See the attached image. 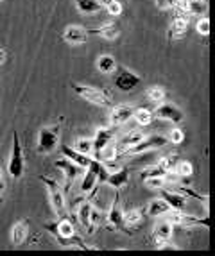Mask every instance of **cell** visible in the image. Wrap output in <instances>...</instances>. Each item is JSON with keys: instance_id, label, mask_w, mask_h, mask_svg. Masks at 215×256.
Returning a JSON list of instances; mask_svg holds the SVG:
<instances>
[{"instance_id": "6da1fadb", "label": "cell", "mask_w": 215, "mask_h": 256, "mask_svg": "<svg viewBox=\"0 0 215 256\" xmlns=\"http://www.w3.org/2000/svg\"><path fill=\"white\" fill-rule=\"evenodd\" d=\"M43 228H45L50 235L56 236V240L63 246V248H68L70 242H74V244H78L76 249L81 248L82 251H92V248H88V246H86V244L78 236V233H76V226H74V222L70 220L68 215H66V217H60L56 222H47Z\"/></svg>"}, {"instance_id": "7a4b0ae2", "label": "cell", "mask_w": 215, "mask_h": 256, "mask_svg": "<svg viewBox=\"0 0 215 256\" xmlns=\"http://www.w3.org/2000/svg\"><path fill=\"white\" fill-rule=\"evenodd\" d=\"M40 181H42L45 186H47V192H48V201H50V206L54 210V214L56 217H66L68 215V202H66V196L64 192L61 190V186L56 183V181L48 178V176H40Z\"/></svg>"}, {"instance_id": "3957f363", "label": "cell", "mask_w": 215, "mask_h": 256, "mask_svg": "<svg viewBox=\"0 0 215 256\" xmlns=\"http://www.w3.org/2000/svg\"><path fill=\"white\" fill-rule=\"evenodd\" d=\"M70 88L74 90V94H78L81 98L88 100V102L95 104V106L100 108H110L113 104L112 95L108 92L100 90V88H95V86H86V84H78V82H72Z\"/></svg>"}, {"instance_id": "277c9868", "label": "cell", "mask_w": 215, "mask_h": 256, "mask_svg": "<svg viewBox=\"0 0 215 256\" xmlns=\"http://www.w3.org/2000/svg\"><path fill=\"white\" fill-rule=\"evenodd\" d=\"M24 170H26V156H24L18 132L13 131V150H11V158H9L8 163V172L13 180H20L24 176Z\"/></svg>"}, {"instance_id": "5b68a950", "label": "cell", "mask_w": 215, "mask_h": 256, "mask_svg": "<svg viewBox=\"0 0 215 256\" xmlns=\"http://www.w3.org/2000/svg\"><path fill=\"white\" fill-rule=\"evenodd\" d=\"M168 144V140L165 136H160V134H152V136H144L142 140L134 144L133 147H129L128 150L120 154L122 158H129V156H136V154H146L149 150L162 149Z\"/></svg>"}, {"instance_id": "8992f818", "label": "cell", "mask_w": 215, "mask_h": 256, "mask_svg": "<svg viewBox=\"0 0 215 256\" xmlns=\"http://www.w3.org/2000/svg\"><path fill=\"white\" fill-rule=\"evenodd\" d=\"M60 126H47L42 128L38 132V149L40 154H50L60 144Z\"/></svg>"}, {"instance_id": "52a82bcc", "label": "cell", "mask_w": 215, "mask_h": 256, "mask_svg": "<svg viewBox=\"0 0 215 256\" xmlns=\"http://www.w3.org/2000/svg\"><path fill=\"white\" fill-rule=\"evenodd\" d=\"M165 218L168 222H172L174 226H181V228H208L210 226V218H199L196 215H188L185 212H178V210H170L168 214H165Z\"/></svg>"}, {"instance_id": "ba28073f", "label": "cell", "mask_w": 215, "mask_h": 256, "mask_svg": "<svg viewBox=\"0 0 215 256\" xmlns=\"http://www.w3.org/2000/svg\"><path fill=\"white\" fill-rule=\"evenodd\" d=\"M108 228L112 231H124V233L129 235V231L126 230V226H124V210H122V201H120L118 190H116L112 206L108 210Z\"/></svg>"}, {"instance_id": "9c48e42d", "label": "cell", "mask_w": 215, "mask_h": 256, "mask_svg": "<svg viewBox=\"0 0 215 256\" xmlns=\"http://www.w3.org/2000/svg\"><path fill=\"white\" fill-rule=\"evenodd\" d=\"M54 165L60 168L61 172H63L64 176V196L68 194V190L72 188V184L76 183V181L79 180L82 176V172H84V168H81V166H78L76 163H72L70 160H58Z\"/></svg>"}, {"instance_id": "30bf717a", "label": "cell", "mask_w": 215, "mask_h": 256, "mask_svg": "<svg viewBox=\"0 0 215 256\" xmlns=\"http://www.w3.org/2000/svg\"><path fill=\"white\" fill-rule=\"evenodd\" d=\"M154 116L160 120H167V122H172V124H181L183 120H185V115H183V111L180 110L178 106L170 102H162L154 111Z\"/></svg>"}, {"instance_id": "8fae6325", "label": "cell", "mask_w": 215, "mask_h": 256, "mask_svg": "<svg viewBox=\"0 0 215 256\" xmlns=\"http://www.w3.org/2000/svg\"><path fill=\"white\" fill-rule=\"evenodd\" d=\"M140 82H142V77L131 72L129 68H120L118 76L115 77V86L120 92H133Z\"/></svg>"}, {"instance_id": "7c38bea8", "label": "cell", "mask_w": 215, "mask_h": 256, "mask_svg": "<svg viewBox=\"0 0 215 256\" xmlns=\"http://www.w3.org/2000/svg\"><path fill=\"white\" fill-rule=\"evenodd\" d=\"M133 111H134V108L129 106V104L115 106L112 110V113H110V124H112L113 128H120V126H124L126 122H129V120L133 118Z\"/></svg>"}, {"instance_id": "4fadbf2b", "label": "cell", "mask_w": 215, "mask_h": 256, "mask_svg": "<svg viewBox=\"0 0 215 256\" xmlns=\"http://www.w3.org/2000/svg\"><path fill=\"white\" fill-rule=\"evenodd\" d=\"M92 206H94V202H92L90 199H84V201L79 204L78 212H76V218H78V222L81 224V228L88 235H94V231H95V228L92 226V220H90Z\"/></svg>"}, {"instance_id": "5bb4252c", "label": "cell", "mask_w": 215, "mask_h": 256, "mask_svg": "<svg viewBox=\"0 0 215 256\" xmlns=\"http://www.w3.org/2000/svg\"><path fill=\"white\" fill-rule=\"evenodd\" d=\"M162 199L170 206V210H178V212H185L186 208V199L183 194L176 192V190H167V188H162Z\"/></svg>"}, {"instance_id": "9a60e30c", "label": "cell", "mask_w": 215, "mask_h": 256, "mask_svg": "<svg viewBox=\"0 0 215 256\" xmlns=\"http://www.w3.org/2000/svg\"><path fill=\"white\" fill-rule=\"evenodd\" d=\"M115 131L116 129L113 128V126H110V128H99L97 131H95V136H94V154L99 152L102 147H106L110 142L115 140Z\"/></svg>"}, {"instance_id": "2e32d148", "label": "cell", "mask_w": 215, "mask_h": 256, "mask_svg": "<svg viewBox=\"0 0 215 256\" xmlns=\"http://www.w3.org/2000/svg\"><path fill=\"white\" fill-rule=\"evenodd\" d=\"M63 40L70 45H82L88 40V30L81 26H68L63 32Z\"/></svg>"}, {"instance_id": "e0dca14e", "label": "cell", "mask_w": 215, "mask_h": 256, "mask_svg": "<svg viewBox=\"0 0 215 256\" xmlns=\"http://www.w3.org/2000/svg\"><path fill=\"white\" fill-rule=\"evenodd\" d=\"M88 34H97V36H100V38L108 40V42H113V40H116L120 36V27H118V24H115V22H106L99 29H90Z\"/></svg>"}, {"instance_id": "ac0fdd59", "label": "cell", "mask_w": 215, "mask_h": 256, "mask_svg": "<svg viewBox=\"0 0 215 256\" xmlns=\"http://www.w3.org/2000/svg\"><path fill=\"white\" fill-rule=\"evenodd\" d=\"M61 154H63L66 160H70L72 163H76L78 166H81V168H86V166L90 165V162H92L90 156L81 154L79 150H76L74 147H70V146H61Z\"/></svg>"}, {"instance_id": "d6986e66", "label": "cell", "mask_w": 215, "mask_h": 256, "mask_svg": "<svg viewBox=\"0 0 215 256\" xmlns=\"http://www.w3.org/2000/svg\"><path fill=\"white\" fill-rule=\"evenodd\" d=\"M27 233H29V220H27V218H22V220H18L16 224H14L13 230H11V242H13L14 246H22V244L26 242Z\"/></svg>"}, {"instance_id": "ffe728a7", "label": "cell", "mask_w": 215, "mask_h": 256, "mask_svg": "<svg viewBox=\"0 0 215 256\" xmlns=\"http://www.w3.org/2000/svg\"><path fill=\"white\" fill-rule=\"evenodd\" d=\"M172 228H174V224H172V222H168L167 218L160 220L158 224L154 226V230H152V238H154V242L160 244V242H164V240H170Z\"/></svg>"}, {"instance_id": "44dd1931", "label": "cell", "mask_w": 215, "mask_h": 256, "mask_svg": "<svg viewBox=\"0 0 215 256\" xmlns=\"http://www.w3.org/2000/svg\"><path fill=\"white\" fill-rule=\"evenodd\" d=\"M188 20L190 18L183 16H174L170 29H168V40H181L186 34V29H188Z\"/></svg>"}, {"instance_id": "7402d4cb", "label": "cell", "mask_w": 215, "mask_h": 256, "mask_svg": "<svg viewBox=\"0 0 215 256\" xmlns=\"http://www.w3.org/2000/svg\"><path fill=\"white\" fill-rule=\"evenodd\" d=\"M128 181H129V170L128 168H118V170L108 174L104 183H108L110 186L115 188V190H120V188H124L128 184Z\"/></svg>"}, {"instance_id": "603a6c76", "label": "cell", "mask_w": 215, "mask_h": 256, "mask_svg": "<svg viewBox=\"0 0 215 256\" xmlns=\"http://www.w3.org/2000/svg\"><path fill=\"white\" fill-rule=\"evenodd\" d=\"M146 136V134H144L142 131H140V129H133V131H129L128 134H124V136H122V140L118 142V144H116V149H118V156H120L122 152H124V150H128L129 147H133L134 144H138V142L142 140V138Z\"/></svg>"}, {"instance_id": "cb8c5ba5", "label": "cell", "mask_w": 215, "mask_h": 256, "mask_svg": "<svg viewBox=\"0 0 215 256\" xmlns=\"http://www.w3.org/2000/svg\"><path fill=\"white\" fill-rule=\"evenodd\" d=\"M116 158H118V149H116L115 140L110 142L106 147H102L99 152L95 154V160H99V162H102V163H110Z\"/></svg>"}, {"instance_id": "d4e9b609", "label": "cell", "mask_w": 215, "mask_h": 256, "mask_svg": "<svg viewBox=\"0 0 215 256\" xmlns=\"http://www.w3.org/2000/svg\"><path fill=\"white\" fill-rule=\"evenodd\" d=\"M76 2V6H78V11L81 14H95L99 13L100 9H102V6H100L99 0H74Z\"/></svg>"}, {"instance_id": "484cf974", "label": "cell", "mask_w": 215, "mask_h": 256, "mask_svg": "<svg viewBox=\"0 0 215 256\" xmlns=\"http://www.w3.org/2000/svg\"><path fill=\"white\" fill-rule=\"evenodd\" d=\"M168 212H170V206L164 199H152L147 206V215H150V217H160V215H165Z\"/></svg>"}, {"instance_id": "4316f807", "label": "cell", "mask_w": 215, "mask_h": 256, "mask_svg": "<svg viewBox=\"0 0 215 256\" xmlns=\"http://www.w3.org/2000/svg\"><path fill=\"white\" fill-rule=\"evenodd\" d=\"M97 70H99L100 74H113L116 70V61H115V58L113 56H110V54H104V56H100L99 60H97Z\"/></svg>"}, {"instance_id": "83f0119b", "label": "cell", "mask_w": 215, "mask_h": 256, "mask_svg": "<svg viewBox=\"0 0 215 256\" xmlns=\"http://www.w3.org/2000/svg\"><path fill=\"white\" fill-rule=\"evenodd\" d=\"M208 11V4L204 0H186V13L190 16H202Z\"/></svg>"}, {"instance_id": "f1b7e54d", "label": "cell", "mask_w": 215, "mask_h": 256, "mask_svg": "<svg viewBox=\"0 0 215 256\" xmlns=\"http://www.w3.org/2000/svg\"><path fill=\"white\" fill-rule=\"evenodd\" d=\"M133 118L136 120V124L140 126H149L152 120H154V113L147 108H138L133 111Z\"/></svg>"}, {"instance_id": "f546056e", "label": "cell", "mask_w": 215, "mask_h": 256, "mask_svg": "<svg viewBox=\"0 0 215 256\" xmlns=\"http://www.w3.org/2000/svg\"><path fill=\"white\" fill-rule=\"evenodd\" d=\"M72 147L76 150H79L81 154H86V156L94 154V142H92V138H78Z\"/></svg>"}, {"instance_id": "4dcf8cb0", "label": "cell", "mask_w": 215, "mask_h": 256, "mask_svg": "<svg viewBox=\"0 0 215 256\" xmlns=\"http://www.w3.org/2000/svg\"><path fill=\"white\" fill-rule=\"evenodd\" d=\"M142 222V210H129L124 212V226L134 228Z\"/></svg>"}, {"instance_id": "1f68e13d", "label": "cell", "mask_w": 215, "mask_h": 256, "mask_svg": "<svg viewBox=\"0 0 215 256\" xmlns=\"http://www.w3.org/2000/svg\"><path fill=\"white\" fill-rule=\"evenodd\" d=\"M172 170L176 172L180 178H188V176L194 174V166H192V163L186 162V160H180Z\"/></svg>"}, {"instance_id": "d6a6232c", "label": "cell", "mask_w": 215, "mask_h": 256, "mask_svg": "<svg viewBox=\"0 0 215 256\" xmlns=\"http://www.w3.org/2000/svg\"><path fill=\"white\" fill-rule=\"evenodd\" d=\"M167 172L168 170H165V166H162L160 163H156V165L144 168V170L140 172V178H142V180H146V178H154V176H162V178H165Z\"/></svg>"}, {"instance_id": "836d02e7", "label": "cell", "mask_w": 215, "mask_h": 256, "mask_svg": "<svg viewBox=\"0 0 215 256\" xmlns=\"http://www.w3.org/2000/svg\"><path fill=\"white\" fill-rule=\"evenodd\" d=\"M147 97L152 102H162V100H165V90L162 86H150L147 90Z\"/></svg>"}, {"instance_id": "e575fe53", "label": "cell", "mask_w": 215, "mask_h": 256, "mask_svg": "<svg viewBox=\"0 0 215 256\" xmlns=\"http://www.w3.org/2000/svg\"><path fill=\"white\" fill-rule=\"evenodd\" d=\"M180 162V156L178 154H168V156H164V158L160 160V165L162 166H165V170H168L170 172L174 166H176V163Z\"/></svg>"}, {"instance_id": "d590c367", "label": "cell", "mask_w": 215, "mask_h": 256, "mask_svg": "<svg viewBox=\"0 0 215 256\" xmlns=\"http://www.w3.org/2000/svg\"><path fill=\"white\" fill-rule=\"evenodd\" d=\"M144 184H146L147 188H164L167 186V183H165V178H162V176H154V178H146V180H142Z\"/></svg>"}, {"instance_id": "8d00e7d4", "label": "cell", "mask_w": 215, "mask_h": 256, "mask_svg": "<svg viewBox=\"0 0 215 256\" xmlns=\"http://www.w3.org/2000/svg\"><path fill=\"white\" fill-rule=\"evenodd\" d=\"M196 29H198V32L201 36H208V34H210V20H208L206 16H201L198 20V26H196Z\"/></svg>"}, {"instance_id": "74e56055", "label": "cell", "mask_w": 215, "mask_h": 256, "mask_svg": "<svg viewBox=\"0 0 215 256\" xmlns=\"http://www.w3.org/2000/svg\"><path fill=\"white\" fill-rule=\"evenodd\" d=\"M168 142H172V144H181V142L185 140V134H183V131H181L180 128H174L170 132H168Z\"/></svg>"}, {"instance_id": "f35d334b", "label": "cell", "mask_w": 215, "mask_h": 256, "mask_svg": "<svg viewBox=\"0 0 215 256\" xmlns=\"http://www.w3.org/2000/svg\"><path fill=\"white\" fill-rule=\"evenodd\" d=\"M154 2L160 11H170V9H174L178 4V0H154Z\"/></svg>"}, {"instance_id": "ab89813d", "label": "cell", "mask_w": 215, "mask_h": 256, "mask_svg": "<svg viewBox=\"0 0 215 256\" xmlns=\"http://www.w3.org/2000/svg\"><path fill=\"white\" fill-rule=\"evenodd\" d=\"M108 13L113 14V16H120L122 14V4L118 2V0H113V2H110V4L106 6Z\"/></svg>"}, {"instance_id": "60d3db41", "label": "cell", "mask_w": 215, "mask_h": 256, "mask_svg": "<svg viewBox=\"0 0 215 256\" xmlns=\"http://www.w3.org/2000/svg\"><path fill=\"white\" fill-rule=\"evenodd\" d=\"M90 220H92V226L97 228L99 226V222L102 220V212H100L97 206H92V214H90Z\"/></svg>"}, {"instance_id": "b9f144b4", "label": "cell", "mask_w": 215, "mask_h": 256, "mask_svg": "<svg viewBox=\"0 0 215 256\" xmlns=\"http://www.w3.org/2000/svg\"><path fill=\"white\" fill-rule=\"evenodd\" d=\"M6 58H8V54H6V50H4V48H0V64L4 63Z\"/></svg>"}, {"instance_id": "7bdbcfd3", "label": "cell", "mask_w": 215, "mask_h": 256, "mask_svg": "<svg viewBox=\"0 0 215 256\" xmlns=\"http://www.w3.org/2000/svg\"><path fill=\"white\" fill-rule=\"evenodd\" d=\"M6 188V181H4V176H2V172H0V192Z\"/></svg>"}, {"instance_id": "ee69618b", "label": "cell", "mask_w": 215, "mask_h": 256, "mask_svg": "<svg viewBox=\"0 0 215 256\" xmlns=\"http://www.w3.org/2000/svg\"><path fill=\"white\" fill-rule=\"evenodd\" d=\"M99 2H100V6H102V8H106L110 2H113V0H99Z\"/></svg>"}, {"instance_id": "f6af8a7d", "label": "cell", "mask_w": 215, "mask_h": 256, "mask_svg": "<svg viewBox=\"0 0 215 256\" xmlns=\"http://www.w3.org/2000/svg\"><path fill=\"white\" fill-rule=\"evenodd\" d=\"M2 202H4V197H2V192H0V204H2Z\"/></svg>"}, {"instance_id": "bcb514c9", "label": "cell", "mask_w": 215, "mask_h": 256, "mask_svg": "<svg viewBox=\"0 0 215 256\" xmlns=\"http://www.w3.org/2000/svg\"><path fill=\"white\" fill-rule=\"evenodd\" d=\"M0 2H4V0H0Z\"/></svg>"}]
</instances>
